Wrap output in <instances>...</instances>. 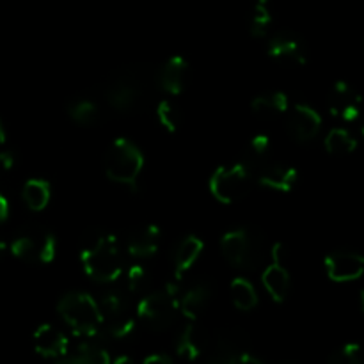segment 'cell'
Masks as SVG:
<instances>
[{
	"mask_svg": "<svg viewBox=\"0 0 364 364\" xmlns=\"http://www.w3.org/2000/svg\"><path fill=\"white\" fill-rule=\"evenodd\" d=\"M156 82V73L148 66H127L112 73L107 80L103 96L117 112L141 109Z\"/></svg>",
	"mask_w": 364,
	"mask_h": 364,
	"instance_id": "obj_1",
	"label": "cell"
},
{
	"mask_svg": "<svg viewBox=\"0 0 364 364\" xmlns=\"http://www.w3.org/2000/svg\"><path fill=\"white\" fill-rule=\"evenodd\" d=\"M80 259L85 274L98 283H110L123 274V255L112 235L91 231L84 238Z\"/></svg>",
	"mask_w": 364,
	"mask_h": 364,
	"instance_id": "obj_2",
	"label": "cell"
},
{
	"mask_svg": "<svg viewBox=\"0 0 364 364\" xmlns=\"http://www.w3.org/2000/svg\"><path fill=\"white\" fill-rule=\"evenodd\" d=\"M220 249L228 262L237 269L255 270L265 259V238L252 228H235L220 238Z\"/></svg>",
	"mask_w": 364,
	"mask_h": 364,
	"instance_id": "obj_3",
	"label": "cell"
},
{
	"mask_svg": "<svg viewBox=\"0 0 364 364\" xmlns=\"http://www.w3.org/2000/svg\"><path fill=\"white\" fill-rule=\"evenodd\" d=\"M57 311L78 336H96L102 329V313L98 302L85 291H71L64 295L57 304Z\"/></svg>",
	"mask_w": 364,
	"mask_h": 364,
	"instance_id": "obj_4",
	"label": "cell"
},
{
	"mask_svg": "<svg viewBox=\"0 0 364 364\" xmlns=\"http://www.w3.org/2000/svg\"><path fill=\"white\" fill-rule=\"evenodd\" d=\"M103 167H105L107 176L116 183L135 185L144 167V156L134 142L119 137L107 149Z\"/></svg>",
	"mask_w": 364,
	"mask_h": 364,
	"instance_id": "obj_5",
	"label": "cell"
},
{
	"mask_svg": "<svg viewBox=\"0 0 364 364\" xmlns=\"http://www.w3.org/2000/svg\"><path fill=\"white\" fill-rule=\"evenodd\" d=\"M178 313L180 306H178L176 284H167L164 290L146 294L137 306L139 318L155 331L169 329L176 322Z\"/></svg>",
	"mask_w": 364,
	"mask_h": 364,
	"instance_id": "obj_6",
	"label": "cell"
},
{
	"mask_svg": "<svg viewBox=\"0 0 364 364\" xmlns=\"http://www.w3.org/2000/svg\"><path fill=\"white\" fill-rule=\"evenodd\" d=\"M9 251L21 262L46 265L55 258L57 240L45 228L27 226L13 238Z\"/></svg>",
	"mask_w": 364,
	"mask_h": 364,
	"instance_id": "obj_7",
	"label": "cell"
},
{
	"mask_svg": "<svg viewBox=\"0 0 364 364\" xmlns=\"http://www.w3.org/2000/svg\"><path fill=\"white\" fill-rule=\"evenodd\" d=\"M252 181H255V176H252L251 171L238 162L235 166L219 167V169L213 171L208 185L210 192L217 201L231 205V203L240 201L251 192Z\"/></svg>",
	"mask_w": 364,
	"mask_h": 364,
	"instance_id": "obj_8",
	"label": "cell"
},
{
	"mask_svg": "<svg viewBox=\"0 0 364 364\" xmlns=\"http://www.w3.org/2000/svg\"><path fill=\"white\" fill-rule=\"evenodd\" d=\"M98 306L100 313H102V327H105L109 336L123 340L134 333L135 320L132 316L127 295H123L121 291H109L103 295Z\"/></svg>",
	"mask_w": 364,
	"mask_h": 364,
	"instance_id": "obj_9",
	"label": "cell"
},
{
	"mask_svg": "<svg viewBox=\"0 0 364 364\" xmlns=\"http://www.w3.org/2000/svg\"><path fill=\"white\" fill-rule=\"evenodd\" d=\"M269 53L287 66H302L308 60V46L304 39L291 31H281L269 41Z\"/></svg>",
	"mask_w": 364,
	"mask_h": 364,
	"instance_id": "obj_10",
	"label": "cell"
},
{
	"mask_svg": "<svg viewBox=\"0 0 364 364\" xmlns=\"http://www.w3.org/2000/svg\"><path fill=\"white\" fill-rule=\"evenodd\" d=\"M327 276L336 283H348L355 281L364 272V258L354 251H333L323 259Z\"/></svg>",
	"mask_w": 364,
	"mask_h": 364,
	"instance_id": "obj_11",
	"label": "cell"
},
{
	"mask_svg": "<svg viewBox=\"0 0 364 364\" xmlns=\"http://www.w3.org/2000/svg\"><path fill=\"white\" fill-rule=\"evenodd\" d=\"M249 348L247 334L240 329H223L206 343V359H230L245 354Z\"/></svg>",
	"mask_w": 364,
	"mask_h": 364,
	"instance_id": "obj_12",
	"label": "cell"
},
{
	"mask_svg": "<svg viewBox=\"0 0 364 364\" xmlns=\"http://www.w3.org/2000/svg\"><path fill=\"white\" fill-rule=\"evenodd\" d=\"M322 128V117L313 107L297 103L288 116V132L301 142H308L318 135Z\"/></svg>",
	"mask_w": 364,
	"mask_h": 364,
	"instance_id": "obj_13",
	"label": "cell"
},
{
	"mask_svg": "<svg viewBox=\"0 0 364 364\" xmlns=\"http://www.w3.org/2000/svg\"><path fill=\"white\" fill-rule=\"evenodd\" d=\"M361 96L348 82L340 80L329 92V110L333 116L343 121H354L359 116Z\"/></svg>",
	"mask_w": 364,
	"mask_h": 364,
	"instance_id": "obj_14",
	"label": "cell"
},
{
	"mask_svg": "<svg viewBox=\"0 0 364 364\" xmlns=\"http://www.w3.org/2000/svg\"><path fill=\"white\" fill-rule=\"evenodd\" d=\"M188 80V63L180 55H173L156 71V84L169 95H180Z\"/></svg>",
	"mask_w": 364,
	"mask_h": 364,
	"instance_id": "obj_15",
	"label": "cell"
},
{
	"mask_svg": "<svg viewBox=\"0 0 364 364\" xmlns=\"http://www.w3.org/2000/svg\"><path fill=\"white\" fill-rule=\"evenodd\" d=\"M258 181L265 187L274 188V191L281 192H290L291 188L297 183V169L284 162H274V160H269L262 169L256 174Z\"/></svg>",
	"mask_w": 364,
	"mask_h": 364,
	"instance_id": "obj_16",
	"label": "cell"
},
{
	"mask_svg": "<svg viewBox=\"0 0 364 364\" xmlns=\"http://www.w3.org/2000/svg\"><path fill=\"white\" fill-rule=\"evenodd\" d=\"M160 245V228L155 224H142L134 228L127 238V249L135 258H151Z\"/></svg>",
	"mask_w": 364,
	"mask_h": 364,
	"instance_id": "obj_17",
	"label": "cell"
},
{
	"mask_svg": "<svg viewBox=\"0 0 364 364\" xmlns=\"http://www.w3.org/2000/svg\"><path fill=\"white\" fill-rule=\"evenodd\" d=\"M34 348L43 358L60 359L68 354V338L57 327L43 323L34 333Z\"/></svg>",
	"mask_w": 364,
	"mask_h": 364,
	"instance_id": "obj_18",
	"label": "cell"
},
{
	"mask_svg": "<svg viewBox=\"0 0 364 364\" xmlns=\"http://www.w3.org/2000/svg\"><path fill=\"white\" fill-rule=\"evenodd\" d=\"M212 284L205 283V281L196 283L194 287L188 288V290L181 295V299H178L180 311L183 313L185 318L196 322V320L205 313V309L208 308L210 301H212Z\"/></svg>",
	"mask_w": 364,
	"mask_h": 364,
	"instance_id": "obj_19",
	"label": "cell"
},
{
	"mask_svg": "<svg viewBox=\"0 0 364 364\" xmlns=\"http://www.w3.org/2000/svg\"><path fill=\"white\" fill-rule=\"evenodd\" d=\"M206 343H208V336L203 333L201 327L196 326L194 322L183 327L176 341V352L181 358L194 361L199 355L205 354Z\"/></svg>",
	"mask_w": 364,
	"mask_h": 364,
	"instance_id": "obj_20",
	"label": "cell"
},
{
	"mask_svg": "<svg viewBox=\"0 0 364 364\" xmlns=\"http://www.w3.org/2000/svg\"><path fill=\"white\" fill-rule=\"evenodd\" d=\"M270 153H272V144H270V139L267 135L259 134L255 135L251 141L245 146L244 153H242L240 164L244 167H247L252 173V176L256 178L258 171L265 166L270 159Z\"/></svg>",
	"mask_w": 364,
	"mask_h": 364,
	"instance_id": "obj_21",
	"label": "cell"
},
{
	"mask_svg": "<svg viewBox=\"0 0 364 364\" xmlns=\"http://www.w3.org/2000/svg\"><path fill=\"white\" fill-rule=\"evenodd\" d=\"M288 107H290L288 96L281 91L265 92V95L256 96L251 102V110L262 119H274L279 114L287 112Z\"/></svg>",
	"mask_w": 364,
	"mask_h": 364,
	"instance_id": "obj_22",
	"label": "cell"
},
{
	"mask_svg": "<svg viewBox=\"0 0 364 364\" xmlns=\"http://www.w3.org/2000/svg\"><path fill=\"white\" fill-rule=\"evenodd\" d=\"M263 287L267 288L270 297L276 302H283L284 299L290 294V274H288L287 267H281L272 263L270 267H267L265 272H263Z\"/></svg>",
	"mask_w": 364,
	"mask_h": 364,
	"instance_id": "obj_23",
	"label": "cell"
},
{
	"mask_svg": "<svg viewBox=\"0 0 364 364\" xmlns=\"http://www.w3.org/2000/svg\"><path fill=\"white\" fill-rule=\"evenodd\" d=\"M203 240L199 237H185L183 240L178 244L176 251H174V269H176V279H180L188 269L196 263V259L199 258V255L203 252Z\"/></svg>",
	"mask_w": 364,
	"mask_h": 364,
	"instance_id": "obj_24",
	"label": "cell"
},
{
	"mask_svg": "<svg viewBox=\"0 0 364 364\" xmlns=\"http://www.w3.org/2000/svg\"><path fill=\"white\" fill-rule=\"evenodd\" d=\"M57 364H110V358L100 345L82 343L75 352L57 359Z\"/></svg>",
	"mask_w": 364,
	"mask_h": 364,
	"instance_id": "obj_25",
	"label": "cell"
},
{
	"mask_svg": "<svg viewBox=\"0 0 364 364\" xmlns=\"http://www.w3.org/2000/svg\"><path fill=\"white\" fill-rule=\"evenodd\" d=\"M21 198L28 208L34 212H41L48 206L50 198H52V187L46 180H28L23 185Z\"/></svg>",
	"mask_w": 364,
	"mask_h": 364,
	"instance_id": "obj_26",
	"label": "cell"
},
{
	"mask_svg": "<svg viewBox=\"0 0 364 364\" xmlns=\"http://www.w3.org/2000/svg\"><path fill=\"white\" fill-rule=\"evenodd\" d=\"M231 291V301L242 311H251L256 304H258V294H256V288L251 281L244 279V277H238L233 279L230 287Z\"/></svg>",
	"mask_w": 364,
	"mask_h": 364,
	"instance_id": "obj_27",
	"label": "cell"
},
{
	"mask_svg": "<svg viewBox=\"0 0 364 364\" xmlns=\"http://www.w3.org/2000/svg\"><path fill=\"white\" fill-rule=\"evenodd\" d=\"M358 148V141L354 135L345 128H334L326 137V149L334 156H347Z\"/></svg>",
	"mask_w": 364,
	"mask_h": 364,
	"instance_id": "obj_28",
	"label": "cell"
},
{
	"mask_svg": "<svg viewBox=\"0 0 364 364\" xmlns=\"http://www.w3.org/2000/svg\"><path fill=\"white\" fill-rule=\"evenodd\" d=\"M68 114L75 123L82 124V127H91L96 124L100 117V109L92 100L89 98H78L68 105Z\"/></svg>",
	"mask_w": 364,
	"mask_h": 364,
	"instance_id": "obj_29",
	"label": "cell"
},
{
	"mask_svg": "<svg viewBox=\"0 0 364 364\" xmlns=\"http://www.w3.org/2000/svg\"><path fill=\"white\" fill-rule=\"evenodd\" d=\"M270 25H272V16L267 7V4H255V9L251 13V21H249V28L255 38H263L269 32Z\"/></svg>",
	"mask_w": 364,
	"mask_h": 364,
	"instance_id": "obj_30",
	"label": "cell"
},
{
	"mask_svg": "<svg viewBox=\"0 0 364 364\" xmlns=\"http://www.w3.org/2000/svg\"><path fill=\"white\" fill-rule=\"evenodd\" d=\"M156 119L160 121L164 128L167 132H178L181 127V114L178 110V107L171 102H160L159 107H156Z\"/></svg>",
	"mask_w": 364,
	"mask_h": 364,
	"instance_id": "obj_31",
	"label": "cell"
},
{
	"mask_svg": "<svg viewBox=\"0 0 364 364\" xmlns=\"http://www.w3.org/2000/svg\"><path fill=\"white\" fill-rule=\"evenodd\" d=\"M148 283L149 274L142 265H134L127 270V287L132 294H141Z\"/></svg>",
	"mask_w": 364,
	"mask_h": 364,
	"instance_id": "obj_32",
	"label": "cell"
},
{
	"mask_svg": "<svg viewBox=\"0 0 364 364\" xmlns=\"http://www.w3.org/2000/svg\"><path fill=\"white\" fill-rule=\"evenodd\" d=\"M329 364H361V352H359V345L350 343L341 347L340 350L331 358Z\"/></svg>",
	"mask_w": 364,
	"mask_h": 364,
	"instance_id": "obj_33",
	"label": "cell"
},
{
	"mask_svg": "<svg viewBox=\"0 0 364 364\" xmlns=\"http://www.w3.org/2000/svg\"><path fill=\"white\" fill-rule=\"evenodd\" d=\"M205 364H263V363L258 361L256 358H252L249 352H245V354L237 355V358H230V359H206Z\"/></svg>",
	"mask_w": 364,
	"mask_h": 364,
	"instance_id": "obj_34",
	"label": "cell"
},
{
	"mask_svg": "<svg viewBox=\"0 0 364 364\" xmlns=\"http://www.w3.org/2000/svg\"><path fill=\"white\" fill-rule=\"evenodd\" d=\"M270 256H272V262L276 263V265L287 267V262H288V249L284 247V244H281V242H277V244H274V245H272V251H270Z\"/></svg>",
	"mask_w": 364,
	"mask_h": 364,
	"instance_id": "obj_35",
	"label": "cell"
},
{
	"mask_svg": "<svg viewBox=\"0 0 364 364\" xmlns=\"http://www.w3.org/2000/svg\"><path fill=\"white\" fill-rule=\"evenodd\" d=\"M144 364H174V363H173V359L167 358V355L155 354V355H149V358H146Z\"/></svg>",
	"mask_w": 364,
	"mask_h": 364,
	"instance_id": "obj_36",
	"label": "cell"
},
{
	"mask_svg": "<svg viewBox=\"0 0 364 364\" xmlns=\"http://www.w3.org/2000/svg\"><path fill=\"white\" fill-rule=\"evenodd\" d=\"M0 166L4 169H13L14 166V155L11 151H2L0 153Z\"/></svg>",
	"mask_w": 364,
	"mask_h": 364,
	"instance_id": "obj_37",
	"label": "cell"
},
{
	"mask_svg": "<svg viewBox=\"0 0 364 364\" xmlns=\"http://www.w3.org/2000/svg\"><path fill=\"white\" fill-rule=\"evenodd\" d=\"M7 217H9V203H7V199L0 194V223H4Z\"/></svg>",
	"mask_w": 364,
	"mask_h": 364,
	"instance_id": "obj_38",
	"label": "cell"
},
{
	"mask_svg": "<svg viewBox=\"0 0 364 364\" xmlns=\"http://www.w3.org/2000/svg\"><path fill=\"white\" fill-rule=\"evenodd\" d=\"M110 364H135L134 361H132L130 358H127V355H123V358H117L116 361L110 363Z\"/></svg>",
	"mask_w": 364,
	"mask_h": 364,
	"instance_id": "obj_39",
	"label": "cell"
},
{
	"mask_svg": "<svg viewBox=\"0 0 364 364\" xmlns=\"http://www.w3.org/2000/svg\"><path fill=\"white\" fill-rule=\"evenodd\" d=\"M7 251H9V245H7L6 242L0 240V258H4V256L7 255Z\"/></svg>",
	"mask_w": 364,
	"mask_h": 364,
	"instance_id": "obj_40",
	"label": "cell"
},
{
	"mask_svg": "<svg viewBox=\"0 0 364 364\" xmlns=\"http://www.w3.org/2000/svg\"><path fill=\"white\" fill-rule=\"evenodd\" d=\"M4 142H6V130H4V124L0 121V144H4Z\"/></svg>",
	"mask_w": 364,
	"mask_h": 364,
	"instance_id": "obj_41",
	"label": "cell"
},
{
	"mask_svg": "<svg viewBox=\"0 0 364 364\" xmlns=\"http://www.w3.org/2000/svg\"><path fill=\"white\" fill-rule=\"evenodd\" d=\"M284 364H295V363H284Z\"/></svg>",
	"mask_w": 364,
	"mask_h": 364,
	"instance_id": "obj_42",
	"label": "cell"
}]
</instances>
